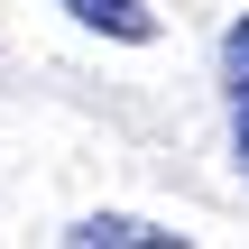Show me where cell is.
<instances>
[{"mask_svg": "<svg viewBox=\"0 0 249 249\" xmlns=\"http://www.w3.org/2000/svg\"><path fill=\"white\" fill-rule=\"evenodd\" d=\"M222 92H231V157L249 176V18H231V37H222Z\"/></svg>", "mask_w": 249, "mask_h": 249, "instance_id": "cell-1", "label": "cell"}, {"mask_svg": "<svg viewBox=\"0 0 249 249\" xmlns=\"http://www.w3.org/2000/svg\"><path fill=\"white\" fill-rule=\"evenodd\" d=\"M55 9H74L83 28H102V37H120V46H148V37H157V9H148V0H55Z\"/></svg>", "mask_w": 249, "mask_h": 249, "instance_id": "cell-2", "label": "cell"}, {"mask_svg": "<svg viewBox=\"0 0 249 249\" xmlns=\"http://www.w3.org/2000/svg\"><path fill=\"white\" fill-rule=\"evenodd\" d=\"M65 240L74 249H139V240H166V231H148V222H129V213H92V222H74Z\"/></svg>", "mask_w": 249, "mask_h": 249, "instance_id": "cell-3", "label": "cell"}]
</instances>
